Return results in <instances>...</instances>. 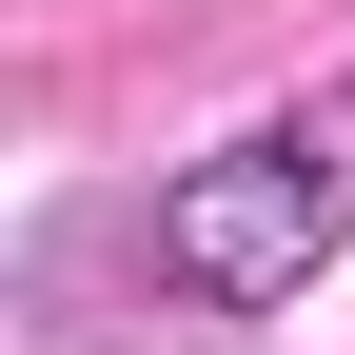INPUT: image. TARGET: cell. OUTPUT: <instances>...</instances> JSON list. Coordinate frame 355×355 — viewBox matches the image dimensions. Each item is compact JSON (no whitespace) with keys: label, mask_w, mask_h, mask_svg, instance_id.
<instances>
[{"label":"cell","mask_w":355,"mask_h":355,"mask_svg":"<svg viewBox=\"0 0 355 355\" xmlns=\"http://www.w3.org/2000/svg\"><path fill=\"white\" fill-rule=\"evenodd\" d=\"M355 237V60L296 79V99H257L217 158L158 178L139 217V277L178 296V316H277V296H316V257Z\"/></svg>","instance_id":"cell-1"}]
</instances>
